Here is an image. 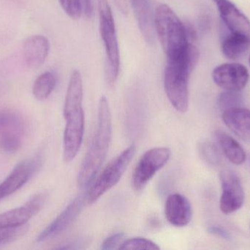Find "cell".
Listing matches in <instances>:
<instances>
[{
    "label": "cell",
    "mask_w": 250,
    "mask_h": 250,
    "mask_svg": "<svg viewBox=\"0 0 250 250\" xmlns=\"http://www.w3.org/2000/svg\"><path fill=\"white\" fill-rule=\"evenodd\" d=\"M23 135L24 126L20 116L10 110L0 111V150L7 154L17 152Z\"/></svg>",
    "instance_id": "9"
},
{
    "label": "cell",
    "mask_w": 250,
    "mask_h": 250,
    "mask_svg": "<svg viewBox=\"0 0 250 250\" xmlns=\"http://www.w3.org/2000/svg\"><path fill=\"white\" fill-rule=\"evenodd\" d=\"M63 10L71 19H78L82 16V5L81 0H59Z\"/></svg>",
    "instance_id": "26"
},
{
    "label": "cell",
    "mask_w": 250,
    "mask_h": 250,
    "mask_svg": "<svg viewBox=\"0 0 250 250\" xmlns=\"http://www.w3.org/2000/svg\"><path fill=\"white\" fill-rule=\"evenodd\" d=\"M170 151L166 147H157L146 151L135 166L132 186L136 192L143 190L154 175L170 159Z\"/></svg>",
    "instance_id": "7"
},
{
    "label": "cell",
    "mask_w": 250,
    "mask_h": 250,
    "mask_svg": "<svg viewBox=\"0 0 250 250\" xmlns=\"http://www.w3.org/2000/svg\"><path fill=\"white\" fill-rule=\"evenodd\" d=\"M198 152L202 159L211 166H219L223 157L215 144L208 140L201 141L198 144Z\"/></svg>",
    "instance_id": "22"
},
{
    "label": "cell",
    "mask_w": 250,
    "mask_h": 250,
    "mask_svg": "<svg viewBox=\"0 0 250 250\" xmlns=\"http://www.w3.org/2000/svg\"><path fill=\"white\" fill-rule=\"evenodd\" d=\"M215 136L222 151L230 162L236 165H241L245 163L246 153L236 139L221 131L216 132Z\"/></svg>",
    "instance_id": "18"
},
{
    "label": "cell",
    "mask_w": 250,
    "mask_h": 250,
    "mask_svg": "<svg viewBox=\"0 0 250 250\" xmlns=\"http://www.w3.org/2000/svg\"><path fill=\"white\" fill-rule=\"evenodd\" d=\"M57 79L54 73L45 72L38 76L34 83L32 92L34 96L39 101L47 99L54 91Z\"/></svg>",
    "instance_id": "21"
},
{
    "label": "cell",
    "mask_w": 250,
    "mask_h": 250,
    "mask_svg": "<svg viewBox=\"0 0 250 250\" xmlns=\"http://www.w3.org/2000/svg\"><path fill=\"white\" fill-rule=\"evenodd\" d=\"M3 196L2 195H1V192H0V200L2 199Z\"/></svg>",
    "instance_id": "30"
},
{
    "label": "cell",
    "mask_w": 250,
    "mask_h": 250,
    "mask_svg": "<svg viewBox=\"0 0 250 250\" xmlns=\"http://www.w3.org/2000/svg\"><path fill=\"white\" fill-rule=\"evenodd\" d=\"M249 63H250V57Z\"/></svg>",
    "instance_id": "31"
},
{
    "label": "cell",
    "mask_w": 250,
    "mask_h": 250,
    "mask_svg": "<svg viewBox=\"0 0 250 250\" xmlns=\"http://www.w3.org/2000/svg\"><path fill=\"white\" fill-rule=\"evenodd\" d=\"M27 230L28 226L26 224L19 226H0V245L18 239Z\"/></svg>",
    "instance_id": "23"
},
{
    "label": "cell",
    "mask_w": 250,
    "mask_h": 250,
    "mask_svg": "<svg viewBox=\"0 0 250 250\" xmlns=\"http://www.w3.org/2000/svg\"><path fill=\"white\" fill-rule=\"evenodd\" d=\"M242 97L239 94V92H233V91H225L220 94L219 97L218 103L220 109L225 110L233 107H242Z\"/></svg>",
    "instance_id": "25"
},
{
    "label": "cell",
    "mask_w": 250,
    "mask_h": 250,
    "mask_svg": "<svg viewBox=\"0 0 250 250\" xmlns=\"http://www.w3.org/2000/svg\"><path fill=\"white\" fill-rule=\"evenodd\" d=\"M112 119L108 100L102 96L98 104V127L93 140L78 173L79 187L89 186L106 158L111 145Z\"/></svg>",
    "instance_id": "2"
},
{
    "label": "cell",
    "mask_w": 250,
    "mask_h": 250,
    "mask_svg": "<svg viewBox=\"0 0 250 250\" xmlns=\"http://www.w3.org/2000/svg\"><path fill=\"white\" fill-rule=\"evenodd\" d=\"M250 48V41L240 35L230 34L222 43L223 55L229 60H237L243 56Z\"/></svg>",
    "instance_id": "19"
},
{
    "label": "cell",
    "mask_w": 250,
    "mask_h": 250,
    "mask_svg": "<svg viewBox=\"0 0 250 250\" xmlns=\"http://www.w3.org/2000/svg\"><path fill=\"white\" fill-rule=\"evenodd\" d=\"M165 215L168 223L175 227H185L192 217V205L189 200L180 194L167 197L165 205Z\"/></svg>",
    "instance_id": "14"
},
{
    "label": "cell",
    "mask_w": 250,
    "mask_h": 250,
    "mask_svg": "<svg viewBox=\"0 0 250 250\" xmlns=\"http://www.w3.org/2000/svg\"><path fill=\"white\" fill-rule=\"evenodd\" d=\"M208 231H209L211 234L220 236V237L223 238V239H228L230 238L229 233H228L225 229L217 227V226H212V227H209Z\"/></svg>",
    "instance_id": "28"
},
{
    "label": "cell",
    "mask_w": 250,
    "mask_h": 250,
    "mask_svg": "<svg viewBox=\"0 0 250 250\" xmlns=\"http://www.w3.org/2000/svg\"><path fill=\"white\" fill-rule=\"evenodd\" d=\"M49 49L48 38L43 35H32L23 43V58L29 67H40L45 63Z\"/></svg>",
    "instance_id": "16"
},
{
    "label": "cell",
    "mask_w": 250,
    "mask_h": 250,
    "mask_svg": "<svg viewBox=\"0 0 250 250\" xmlns=\"http://www.w3.org/2000/svg\"><path fill=\"white\" fill-rule=\"evenodd\" d=\"M249 77L248 68L240 63H224L212 72L214 83L226 91L240 92L248 85Z\"/></svg>",
    "instance_id": "10"
},
{
    "label": "cell",
    "mask_w": 250,
    "mask_h": 250,
    "mask_svg": "<svg viewBox=\"0 0 250 250\" xmlns=\"http://www.w3.org/2000/svg\"><path fill=\"white\" fill-rule=\"evenodd\" d=\"M82 1V9L84 11L86 16L89 17L92 13V0H81Z\"/></svg>",
    "instance_id": "29"
},
{
    "label": "cell",
    "mask_w": 250,
    "mask_h": 250,
    "mask_svg": "<svg viewBox=\"0 0 250 250\" xmlns=\"http://www.w3.org/2000/svg\"><path fill=\"white\" fill-rule=\"evenodd\" d=\"M199 57V50L189 44L177 58L167 60L164 74L165 91L170 104L179 113H185L189 107V76Z\"/></svg>",
    "instance_id": "3"
},
{
    "label": "cell",
    "mask_w": 250,
    "mask_h": 250,
    "mask_svg": "<svg viewBox=\"0 0 250 250\" xmlns=\"http://www.w3.org/2000/svg\"><path fill=\"white\" fill-rule=\"evenodd\" d=\"M100 32L105 45L107 56L105 79L108 85H114L120 73V55L118 40L112 10L108 0H98Z\"/></svg>",
    "instance_id": "5"
},
{
    "label": "cell",
    "mask_w": 250,
    "mask_h": 250,
    "mask_svg": "<svg viewBox=\"0 0 250 250\" xmlns=\"http://www.w3.org/2000/svg\"><path fill=\"white\" fill-rule=\"evenodd\" d=\"M136 15L138 25L142 35L147 41H152L154 34H153V23L151 22V14L148 7L147 0H131Z\"/></svg>",
    "instance_id": "20"
},
{
    "label": "cell",
    "mask_w": 250,
    "mask_h": 250,
    "mask_svg": "<svg viewBox=\"0 0 250 250\" xmlns=\"http://www.w3.org/2000/svg\"><path fill=\"white\" fill-rule=\"evenodd\" d=\"M160 247L152 241L144 238H133L125 241L120 245L119 250H159Z\"/></svg>",
    "instance_id": "24"
},
{
    "label": "cell",
    "mask_w": 250,
    "mask_h": 250,
    "mask_svg": "<svg viewBox=\"0 0 250 250\" xmlns=\"http://www.w3.org/2000/svg\"><path fill=\"white\" fill-rule=\"evenodd\" d=\"M225 124L236 136L250 142V110L242 107H233L223 113Z\"/></svg>",
    "instance_id": "17"
},
{
    "label": "cell",
    "mask_w": 250,
    "mask_h": 250,
    "mask_svg": "<svg viewBox=\"0 0 250 250\" xmlns=\"http://www.w3.org/2000/svg\"><path fill=\"white\" fill-rule=\"evenodd\" d=\"M47 198L46 193L38 194L22 206L0 214V226H19L26 224L43 208Z\"/></svg>",
    "instance_id": "13"
},
{
    "label": "cell",
    "mask_w": 250,
    "mask_h": 250,
    "mask_svg": "<svg viewBox=\"0 0 250 250\" xmlns=\"http://www.w3.org/2000/svg\"><path fill=\"white\" fill-rule=\"evenodd\" d=\"M125 234L123 233H117L111 235L105 239L101 245V249L104 250L119 249L123 242Z\"/></svg>",
    "instance_id": "27"
},
{
    "label": "cell",
    "mask_w": 250,
    "mask_h": 250,
    "mask_svg": "<svg viewBox=\"0 0 250 250\" xmlns=\"http://www.w3.org/2000/svg\"><path fill=\"white\" fill-rule=\"evenodd\" d=\"M83 80L78 70L70 76L64 105V117L66 120L64 132V160L73 161L83 142L84 135V111L83 109Z\"/></svg>",
    "instance_id": "1"
},
{
    "label": "cell",
    "mask_w": 250,
    "mask_h": 250,
    "mask_svg": "<svg viewBox=\"0 0 250 250\" xmlns=\"http://www.w3.org/2000/svg\"><path fill=\"white\" fill-rule=\"evenodd\" d=\"M135 154V145H130L106 166L86 194L88 204H95L103 195L118 183Z\"/></svg>",
    "instance_id": "6"
},
{
    "label": "cell",
    "mask_w": 250,
    "mask_h": 250,
    "mask_svg": "<svg viewBox=\"0 0 250 250\" xmlns=\"http://www.w3.org/2000/svg\"><path fill=\"white\" fill-rule=\"evenodd\" d=\"M223 23L230 34L245 37L250 41V19L230 0H214Z\"/></svg>",
    "instance_id": "11"
},
{
    "label": "cell",
    "mask_w": 250,
    "mask_h": 250,
    "mask_svg": "<svg viewBox=\"0 0 250 250\" xmlns=\"http://www.w3.org/2000/svg\"><path fill=\"white\" fill-rule=\"evenodd\" d=\"M222 193L220 208L225 214L236 212L243 206L245 203V190L242 181L233 170L225 169L220 175Z\"/></svg>",
    "instance_id": "8"
},
{
    "label": "cell",
    "mask_w": 250,
    "mask_h": 250,
    "mask_svg": "<svg viewBox=\"0 0 250 250\" xmlns=\"http://www.w3.org/2000/svg\"><path fill=\"white\" fill-rule=\"evenodd\" d=\"M85 200H86V195H81L75 198L65 209L41 232L37 241L38 242H44L64 231L79 217L84 205Z\"/></svg>",
    "instance_id": "12"
},
{
    "label": "cell",
    "mask_w": 250,
    "mask_h": 250,
    "mask_svg": "<svg viewBox=\"0 0 250 250\" xmlns=\"http://www.w3.org/2000/svg\"><path fill=\"white\" fill-rule=\"evenodd\" d=\"M154 26L167 60L185 52L189 44L186 26L167 4H160L156 9Z\"/></svg>",
    "instance_id": "4"
},
{
    "label": "cell",
    "mask_w": 250,
    "mask_h": 250,
    "mask_svg": "<svg viewBox=\"0 0 250 250\" xmlns=\"http://www.w3.org/2000/svg\"><path fill=\"white\" fill-rule=\"evenodd\" d=\"M40 163V159H35L18 164L8 177L0 184V192L3 198L11 195L23 186L39 168Z\"/></svg>",
    "instance_id": "15"
}]
</instances>
